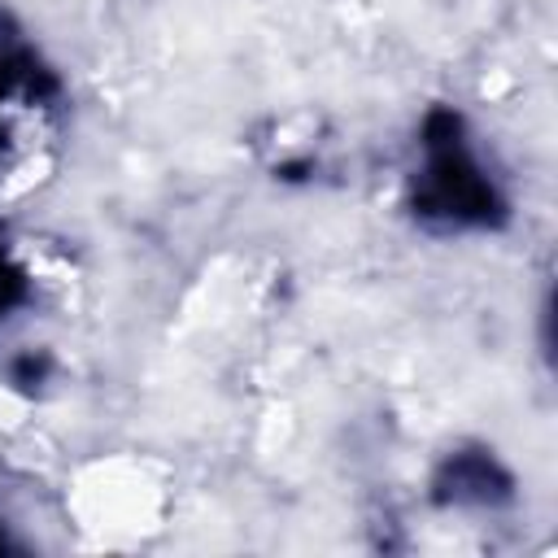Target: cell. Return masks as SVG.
Wrapping results in <instances>:
<instances>
[{
  "label": "cell",
  "mask_w": 558,
  "mask_h": 558,
  "mask_svg": "<svg viewBox=\"0 0 558 558\" xmlns=\"http://www.w3.org/2000/svg\"><path fill=\"white\" fill-rule=\"evenodd\" d=\"M445 484H449V501H484L488 506L493 497L506 493L501 488L506 480L497 475V466L488 458H453Z\"/></svg>",
  "instance_id": "7a4b0ae2"
},
{
  "label": "cell",
  "mask_w": 558,
  "mask_h": 558,
  "mask_svg": "<svg viewBox=\"0 0 558 558\" xmlns=\"http://www.w3.org/2000/svg\"><path fill=\"white\" fill-rule=\"evenodd\" d=\"M427 166L418 174V209L427 218H445L449 227L488 222L497 209V187L466 148L458 118L440 113L427 122Z\"/></svg>",
  "instance_id": "6da1fadb"
}]
</instances>
